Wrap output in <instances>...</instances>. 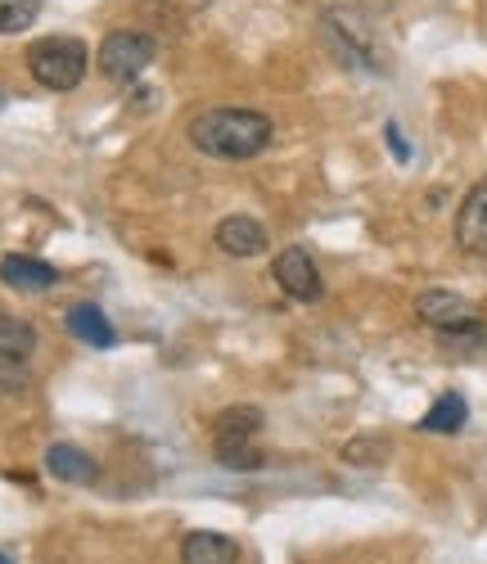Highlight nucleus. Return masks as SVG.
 I'll return each instance as SVG.
<instances>
[{
    "mask_svg": "<svg viewBox=\"0 0 487 564\" xmlns=\"http://www.w3.org/2000/svg\"><path fill=\"white\" fill-rule=\"evenodd\" d=\"M388 145H393V154H398V159H411V150H407V140L398 135V127H388Z\"/></svg>",
    "mask_w": 487,
    "mask_h": 564,
    "instance_id": "aec40b11",
    "label": "nucleus"
},
{
    "mask_svg": "<svg viewBox=\"0 0 487 564\" xmlns=\"http://www.w3.org/2000/svg\"><path fill=\"white\" fill-rule=\"evenodd\" d=\"M325 41L334 45V55L344 59V64H353V68H379L375 64V51H370L361 36H353V23L344 14H325Z\"/></svg>",
    "mask_w": 487,
    "mask_h": 564,
    "instance_id": "f8f14e48",
    "label": "nucleus"
},
{
    "mask_svg": "<svg viewBox=\"0 0 487 564\" xmlns=\"http://www.w3.org/2000/svg\"><path fill=\"white\" fill-rule=\"evenodd\" d=\"M271 275H275V285L289 299H299V303H316L325 294L321 271H316V262H312L307 249H280V258L271 262Z\"/></svg>",
    "mask_w": 487,
    "mask_h": 564,
    "instance_id": "20e7f679",
    "label": "nucleus"
},
{
    "mask_svg": "<svg viewBox=\"0 0 487 564\" xmlns=\"http://www.w3.org/2000/svg\"><path fill=\"white\" fill-rule=\"evenodd\" d=\"M28 384H32L28 361H19V357H0V389L19 393V389H28Z\"/></svg>",
    "mask_w": 487,
    "mask_h": 564,
    "instance_id": "6ab92c4d",
    "label": "nucleus"
},
{
    "mask_svg": "<svg viewBox=\"0 0 487 564\" xmlns=\"http://www.w3.org/2000/svg\"><path fill=\"white\" fill-rule=\"evenodd\" d=\"M36 348V330L19 316H0V357H19L28 361Z\"/></svg>",
    "mask_w": 487,
    "mask_h": 564,
    "instance_id": "2eb2a0df",
    "label": "nucleus"
},
{
    "mask_svg": "<svg viewBox=\"0 0 487 564\" xmlns=\"http://www.w3.org/2000/svg\"><path fill=\"white\" fill-rule=\"evenodd\" d=\"M68 335L82 339V344H90V348H113V344H118V330H113L109 316L95 307V303L68 307Z\"/></svg>",
    "mask_w": 487,
    "mask_h": 564,
    "instance_id": "9b49d317",
    "label": "nucleus"
},
{
    "mask_svg": "<svg viewBox=\"0 0 487 564\" xmlns=\"http://www.w3.org/2000/svg\"><path fill=\"white\" fill-rule=\"evenodd\" d=\"M415 316L424 325H433L437 335H456V330H465V325H478L474 303L461 299V294H452V290H424L415 299Z\"/></svg>",
    "mask_w": 487,
    "mask_h": 564,
    "instance_id": "39448f33",
    "label": "nucleus"
},
{
    "mask_svg": "<svg viewBox=\"0 0 487 564\" xmlns=\"http://www.w3.org/2000/svg\"><path fill=\"white\" fill-rule=\"evenodd\" d=\"M86 45L77 36H41L28 45V73L45 90H73L86 77Z\"/></svg>",
    "mask_w": 487,
    "mask_h": 564,
    "instance_id": "f03ea898",
    "label": "nucleus"
},
{
    "mask_svg": "<svg viewBox=\"0 0 487 564\" xmlns=\"http://www.w3.org/2000/svg\"><path fill=\"white\" fill-rule=\"evenodd\" d=\"M45 469H51L59 484H95L100 479V465L73 443H55L51 452H45Z\"/></svg>",
    "mask_w": 487,
    "mask_h": 564,
    "instance_id": "9d476101",
    "label": "nucleus"
},
{
    "mask_svg": "<svg viewBox=\"0 0 487 564\" xmlns=\"http://www.w3.org/2000/svg\"><path fill=\"white\" fill-rule=\"evenodd\" d=\"M344 460L348 465H383L388 460V438H353L344 447Z\"/></svg>",
    "mask_w": 487,
    "mask_h": 564,
    "instance_id": "a211bd4d",
    "label": "nucleus"
},
{
    "mask_svg": "<svg viewBox=\"0 0 487 564\" xmlns=\"http://www.w3.org/2000/svg\"><path fill=\"white\" fill-rule=\"evenodd\" d=\"M41 14V0H0V36H14L32 28Z\"/></svg>",
    "mask_w": 487,
    "mask_h": 564,
    "instance_id": "f3484780",
    "label": "nucleus"
},
{
    "mask_svg": "<svg viewBox=\"0 0 487 564\" xmlns=\"http://www.w3.org/2000/svg\"><path fill=\"white\" fill-rule=\"evenodd\" d=\"M465 420H469L465 398H461V393H443V398H437V402L424 411L420 430H424V434H461V430H465Z\"/></svg>",
    "mask_w": 487,
    "mask_h": 564,
    "instance_id": "4468645a",
    "label": "nucleus"
},
{
    "mask_svg": "<svg viewBox=\"0 0 487 564\" xmlns=\"http://www.w3.org/2000/svg\"><path fill=\"white\" fill-rule=\"evenodd\" d=\"M159 55V45L154 36H144V32H109L105 45H100V73L118 86H131L144 68L154 64Z\"/></svg>",
    "mask_w": 487,
    "mask_h": 564,
    "instance_id": "7ed1b4c3",
    "label": "nucleus"
},
{
    "mask_svg": "<svg viewBox=\"0 0 487 564\" xmlns=\"http://www.w3.org/2000/svg\"><path fill=\"white\" fill-rule=\"evenodd\" d=\"M213 245L226 258H258V253H267V226L258 217H244V213L221 217L213 230Z\"/></svg>",
    "mask_w": 487,
    "mask_h": 564,
    "instance_id": "423d86ee",
    "label": "nucleus"
},
{
    "mask_svg": "<svg viewBox=\"0 0 487 564\" xmlns=\"http://www.w3.org/2000/svg\"><path fill=\"white\" fill-rule=\"evenodd\" d=\"M456 245H461L465 253L487 258V176L461 199V213H456Z\"/></svg>",
    "mask_w": 487,
    "mask_h": 564,
    "instance_id": "0eeeda50",
    "label": "nucleus"
},
{
    "mask_svg": "<svg viewBox=\"0 0 487 564\" xmlns=\"http://www.w3.org/2000/svg\"><path fill=\"white\" fill-rule=\"evenodd\" d=\"M0 280H6L10 290H23V294H36V290H51L59 285V271L41 258H28V253H10L0 258Z\"/></svg>",
    "mask_w": 487,
    "mask_h": 564,
    "instance_id": "6e6552de",
    "label": "nucleus"
},
{
    "mask_svg": "<svg viewBox=\"0 0 487 564\" xmlns=\"http://www.w3.org/2000/svg\"><path fill=\"white\" fill-rule=\"evenodd\" d=\"M181 564H239V542L226 533H185L181 542Z\"/></svg>",
    "mask_w": 487,
    "mask_h": 564,
    "instance_id": "1a4fd4ad",
    "label": "nucleus"
},
{
    "mask_svg": "<svg viewBox=\"0 0 487 564\" xmlns=\"http://www.w3.org/2000/svg\"><path fill=\"white\" fill-rule=\"evenodd\" d=\"M275 122L258 109H204L190 118V145L208 159H253L271 145Z\"/></svg>",
    "mask_w": 487,
    "mask_h": 564,
    "instance_id": "f257e3e1",
    "label": "nucleus"
},
{
    "mask_svg": "<svg viewBox=\"0 0 487 564\" xmlns=\"http://www.w3.org/2000/svg\"><path fill=\"white\" fill-rule=\"evenodd\" d=\"M213 456H217L221 469H230V475H249V469H262L267 465V456L253 443H217Z\"/></svg>",
    "mask_w": 487,
    "mask_h": 564,
    "instance_id": "dca6fc26",
    "label": "nucleus"
},
{
    "mask_svg": "<svg viewBox=\"0 0 487 564\" xmlns=\"http://www.w3.org/2000/svg\"><path fill=\"white\" fill-rule=\"evenodd\" d=\"M0 564H14V560H10V555H6V551H0Z\"/></svg>",
    "mask_w": 487,
    "mask_h": 564,
    "instance_id": "412c9836",
    "label": "nucleus"
},
{
    "mask_svg": "<svg viewBox=\"0 0 487 564\" xmlns=\"http://www.w3.org/2000/svg\"><path fill=\"white\" fill-rule=\"evenodd\" d=\"M262 411L258 406H226L213 420V443H253L262 434Z\"/></svg>",
    "mask_w": 487,
    "mask_h": 564,
    "instance_id": "ddd939ff",
    "label": "nucleus"
}]
</instances>
